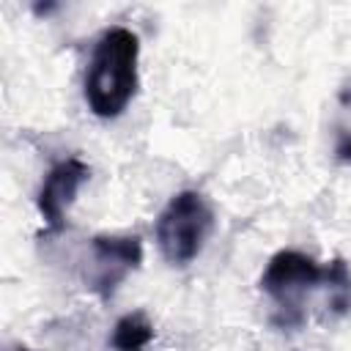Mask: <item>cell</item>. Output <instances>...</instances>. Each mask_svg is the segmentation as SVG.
<instances>
[{
  "mask_svg": "<svg viewBox=\"0 0 351 351\" xmlns=\"http://www.w3.org/2000/svg\"><path fill=\"white\" fill-rule=\"evenodd\" d=\"M140 38L123 25L107 27L90 52L85 71V101L96 118H118L137 93Z\"/></svg>",
  "mask_w": 351,
  "mask_h": 351,
  "instance_id": "cell-1",
  "label": "cell"
},
{
  "mask_svg": "<svg viewBox=\"0 0 351 351\" xmlns=\"http://www.w3.org/2000/svg\"><path fill=\"white\" fill-rule=\"evenodd\" d=\"M214 230V211L208 200L195 189L176 192L156 219V244L167 263H192Z\"/></svg>",
  "mask_w": 351,
  "mask_h": 351,
  "instance_id": "cell-2",
  "label": "cell"
},
{
  "mask_svg": "<svg viewBox=\"0 0 351 351\" xmlns=\"http://www.w3.org/2000/svg\"><path fill=\"white\" fill-rule=\"evenodd\" d=\"M324 282V266L299 250H280L269 258L261 274V291L277 304L280 326H299L304 321V296Z\"/></svg>",
  "mask_w": 351,
  "mask_h": 351,
  "instance_id": "cell-3",
  "label": "cell"
},
{
  "mask_svg": "<svg viewBox=\"0 0 351 351\" xmlns=\"http://www.w3.org/2000/svg\"><path fill=\"white\" fill-rule=\"evenodd\" d=\"M143 263V241L140 236L129 233H99L88 244L85 261V288L93 291L99 299H110L118 285L137 271Z\"/></svg>",
  "mask_w": 351,
  "mask_h": 351,
  "instance_id": "cell-4",
  "label": "cell"
},
{
  "mask_svg": "<svg viewBox=\"0 0 351 351\" xmlns=\"http://www.w3.org/2000/svg\"><path fill=\"white\" fill-rule=\"evenodd\" d=\"M88 178H90V167L80 156L60 159L58 165L49 167V173L41 181V189L36 195V206H38V214L47 225V233L63 230L69 206L74 203L80 186Z\"/></svg>",
  "mask_w": 351,
  "mask_h": 351,
  "instance_id": "cell-5",
  "label": "cell"
},
{
  "mask_svg": "<svg viewBox=\"0 0 351 351\" xmlns=\"http://www.w3.org/2000/svg\"><path fill=\"white\" fill-rule=\"evenodd\" d=\"M154 340V324L148 321L145 313H126L123 318L115 321L110 346L115 351H143Z\"/></svg>",
  "mask_w": 351,
  "mask_h": 351,
  "instance_id": "cell-6",
  "label": "cell"
},
{
  "mask_svg": "<svg viewBox=\"0 0 351 351\" xmlns=\"http://www.w3.org/2000/svg\"><path fill=\"white\" fill-rule=\"evenodd\" d=\"M324 282L329 291V310L335 315H343L351 310V271L343 258H332L329 266H324Z\"/></svg>",
  "mask_w": 351,
  "mask_h": 351,
  "instance_id": "cell-7",
  "label": "cell"
},
{
  "mask_svg": "<svg viewBox=\"0 0 351 351\" xmlns=\"http://www.w3.org/2000/svg\"><path fill=\"white\" fill-rule=\"evenodd\" d=\"M335 159L343 165H351V132H343L335 145Z\"/></svg>",
  "mask_w": 351,
  "mask_h": 351,
  "instance_id": "cell-8",
  "label": "cell"
},
{
  "mask_svg": "<svg viewBox=\"0 0 351 351\" xmlns=\"http://www.w3.org/2000/svg\"><path fill=\"white\" fill-rule=\"evenodd\" d=\"M8 351H30L27 346H14V348H8Z\"/></svg>",
  "mask_w": 351,
  "mask_h": 351,
  "instance_id": "cell-9",
  "label": "cell"
}]
</instances>
